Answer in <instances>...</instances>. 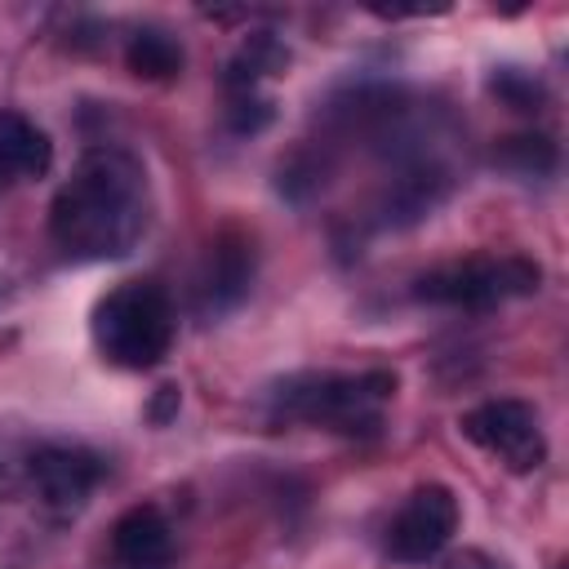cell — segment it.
Segmentation results:
<instances>
[{"instance_id": "6da1fadb", "label": "cell", "mask_w": 569, "mask_h": 569, "mask_svg": "<svg viewBox=\"0 0 569 569\" xmlns=\"http://www.w3.org/2000/svg\"><path fill=\"white\" fill-rule=\"evenodd\" d=\"M151 222V187L138 156L93 147L49 204V236L76 262H107L133 253Z\"/></svg>"}, {"instance_id": "7a4b0ae2", "label": "cell", "mask_w": 569, "mask_h": 569, "mask_svg": "<svg viewBox=\"0 0 569 569\" xmlns=\"http://www.w3.org/2000/svg\"><path fill=\"white\" fill-rule=\"evenodd\" d=\"M396 396V373H293L271 387V418L311 422L347 436L378 431L382 405Z\"/></svg>"}, {"instance_id": "3957f363", "label": "cell", "mask_w": 569, "mask_h": 569, "mask_svg": "<svg viewBox=\"0 0 569 569\" xmlns=\"http://www.w3.org/2000/svg\"><path fill=\"white\" fill-rule=\"evenodd\" d=\"M173 302L151 280L116 284L93 307V342L120 369H156L173 347Z\"/></svg>"}, {"instance_id": "277c9868", "label": "cell", "mask_w": 569, "mask_h": 569, "mask_svg": "<svg viewBox=\"0 0 569 569\" xmlns=\"http://www.w3.org/2000/svg\"><path fill=\"white\" fill-rule=\"evenodd\" d=\"M542 280L538 262L529 258H467V262H449L436 267L427 276L413 280V293L422 302H440V307H462V311H489L507 298H525L533 293Z\"/></svg>"}, {"instance_id": "5b68a950", "label": "cell", "mask_w": 569, "mask_h": 569, "mask_svg": "<svg viewBox=\"0 0 569 569\" xmlns=\"http://www.w3.org/2000/svg\"><path fill=\"white\" fill-rule=\"evenodd\" d=\"M462 436L480 445L485 453L502 458L511 471H533L547 458V440L538 427V413L525 400H485L458 418Z\"/></svg>"}, {"instance_id": "8992f818", "label": "cell", "mask_w": 569, "mask_h": 569, "mask_svg": "<svg viewBox=\"0 0 569 569\" xmlns=\"http://www.w3.org/2000/svg\"><path fill=\"white\" fill-rule=\"evenodd\" d=\"M458 533V498L445 485H418L387 525V556L400 565L436 560Z\"/></svg>"}, {"instance_id": "52a82bcc", "label": "cell", "mask_w": 569, "mask_h": 569, "mask_svg": "<svg viewBox=\"0 0 569 569\" xmlns=\"http://www.w3.org/2000/svg\"><path fill=\"white\" fill-rule=\"evenodd\" d=\"M36 493L53 511H76L102 480V458L84 445H40L27 458Z\"/></svg>"}, {"instance_id": "ba28073f", "label": "cell", "mask_w": 569, "mask_h": 569, "mask_svg": "<svg viewBox=\"0 0 569 569\" xmlns=\"http://www.w3.org/2000/svg\"><path fill=\"white\" fill-rule=\"evenodd\" d=\"M111 556L120 569H160L173 556V529L160 516V507L142 502L129 507L116 525H111Z\"/></svg>"}, {"instance_id": "9c48e42d", "label": "cell", "mask_w": 569, "mask_h": 569, "mask_svg": "<svg viewBox=\"0 0 569 569\" xmlns=\"http://www.w3.org/2000/svg\"><path fill=\"white\" fill-rule=\"evenodd\" d=\"M253 284V244L244 236H218L200 276V311H231Z\"/></svg>"}, {"instance_id": "30bf717a", "label": "cell", "mask_w": 569, "mask_h": 569, "mask_svg": "<svg viewBox=\"0 0 569 569\" xmlns=\"http://www.w3.org/2000/svg\"><path fill=\"white\" fill-rule=\"evenodd\" d=\"M49 164H53L49 133L36 120H27L22 111H0V187L44 178Z\"/></svg>"}, {"instance_id": "8fae6325", "label": "cell", "mask_w": 569, "mask_h": 569, "mask_svg": "<svg viewBox=\"0 0 569 569\" xmlns=\"http://www.w3.org/2000/svg\"><path fill=\"white\" fill-rule=\"evenodd\" d=\"M124 62H129V71L142 76V80H173V76L182 71V49H178V40H169L164 31L142 27V31H133V40H129V49H124Z\"/></svg>"}, {"instance_id": "7c38bea8", "label": "cell", "mask_w": 569, "mask_h": 569, "mask_svg": "<svg viewBox=\"0 0 569 569\" xmlns=\"http://www.w3.org/2000/svg\"><path fill=\"white\" fill-rule=\"evenodd\" d=\"M284 62H289V53H284L267 31H258V36H249L244 49L231 58V67H227V84H231L236 93H253L258 76H271V71H280Z\"/></svg>"}, {"instance_id": "4fadbf2b", "label": "cell", "mask_w": 569, "mask_h": 569, "mask_svg": "<svg viewBox=\"0 0 569 569\" xmlns=\"http://www.w3.org/2000/svg\"><path fill=\"white\" fill-rule=\"evenodd\" d=\"M498 160L511 164L516 173H551L556 169V142L542 138V133H520V138H507L498 147Z\"/></svg>"}, {"instance_id": "5bb4252c", "label": "cell", "mask_w": 569, "mask_h": 569, "mask_svg": "<svg viewBox=\"0 0 569 569\" xmlns=\"http://www.w3.org/2000/svg\"><path fill=\"white\" fill-rule=\"evenodd\" d=\"M493 93H498V98H507L516 111H533V107L542 102V84H538L533 76L516 71V67H502V71L493 76Z\"/></svg>"}, {"instance_id": "9a60e30c", "label": "cell", "mask_w": 569, "mask_h": 569, "mask_svg": "<svg viewBox=\"0 0 569 569\" xmlns=\"http://www.w3.org/2000/svg\"><path fill=\"white\" fill-rule=\"evenodd\" d=\"M267 120H271V107H267V102H258L253 93H240V98H236V107H231V124H236L240 133H244V129L253 133V129H262Z\"/></svg>"}, {"instance_id": "2e32d148", "label": "cell", "mask_w": 569, "mask_h": 569, "mask_svg": "<svg viewBox=\"0 0 569 569\" xmlns=\"http://www.w3.org/2000/svg\"><path fill=\"white\" fill-rule=\"evenodd\" d=\"M178 405H182L178 387L164 382V387H156V396H151V405H147V418H151V422H169V418L178 413Z\"/></svg>"}, {"instance_id": "e0dca14e", "label": "cell", "mask_w": 569, "mask_h": 569, "mask_svg": "<svg viewBox=\"0 0 569 569\" xmlns=\"http://www.w3.org/2000/svg\"><path fill=\"white\" fill-rule=\"evenodd\" d=\"M445 569H507L502 560H493L489 551H462V556H453Z\"/></svg>"}]
</instances>
